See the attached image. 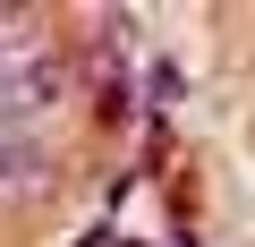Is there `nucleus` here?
I'll return each mask as SVG.
<instances>
[{
    "instance_id": "f03ea898",
    "label": "nucleus",
    "mask_w": 255,
    "mask_h": 247,
    "mask_svg": "<svg viewBox=\"0 0 255 247\" xmlns=\"http://www.w3.org/2000/svg\"><path fill=\"white\" fill-rule=\"evenodd\" d=\"M43 171H51V154H43L34 137H0V196H26V188H43Z\"/></svg>"
},
{
    "instance_id": "f257e3e1",
    "label": "nucleus",
    "mask_w": 255,
    "mask_h": 247,
    "mask_svg": "<svg viewBox=\"0 0 255 247\" xmlns=\"http://www.w3.org/2000/svg\"><path fill=\"white\" fill-rule=\"evenodd\" d=\"M60 60L51 51H0V137H34V119L60 102Z\"/></svg>"
}]
</instances>
